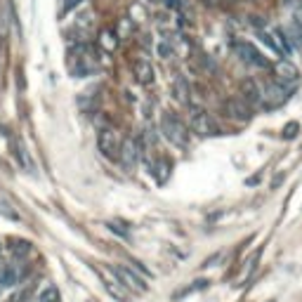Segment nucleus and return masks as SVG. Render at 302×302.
<instances>
[{"label":"nucleus","mask_w":302,"mask_h":302,"mask_svg":"<svg viewBox=\"0 0 302 302\" xmlns=\"http://www.w3.org/2000/svg\"><path fill=\"white\" fill-rule=\"evenodd\" d=\"M68 71L74 78H85L99 68V57L90 45H74L68 50Z\"/></svg>","instance_id":"f257e3e1"},{"label":"nucleus","mask_w":302,"mask_h":302,"mask_svg":"<svg viewBox=\"0 0 302 302\" xmlns=\"http://www.w3.org/2000/svg\"><path fill=\"white\" fill-rule=\"evenodd\" d=\"M160 132H163V137H166L168 142L177 144V147H187V142H189V130H187V125L170 111H166L160 116Z\"/></svg>","instance_id":"f03ea898"},{"label":"nucleus","mask_w":302,"mask_h":302,"mask_svg":"<svg viewBox=\"0 0 302 302\" xmlns=\"http://www.w3.org/2000/svg\"><path fill=\"white\" fill-rule=\"evenodd\" d=\"M288 99H290V87L288 85L267 83V85L262 87V99H260V104L265 106V109H278V106H284Z\"/></svg>","instance_id":"7ed1b4c3"},{"label":"nucleus","mask_w":302,"mask_h":302,"mask_svg":"<svg viewBox=\"0 0 302 302\" xmlns=\"http://www.w3.org/2000/svg\"><path fill=\"white\" fill-rule=\"evenodd\" d=\"M231 50H234V55L239 57L241 62L250 64V66H258V68H267V66H269L267 57L262 55L255 45L243 43V40H234V43H231Z\"/></svg>","instance_id":"20e7f679"},{"label":"nucleus","mask_w":302,"mask_h":302,"mask_svg":"<svg viewBox=\"0 0 302 302\" xmlns=\"http://www.w3.org/2000/svg\"><path fill=\"white\" fill-rule=\"evenodd\" d=\"M222 113H224L227 118H231V121H241V123H248V121L255 116V113H253V106L248 104L246 99H241V97H229V99H224Z\"/></svg>","instance_id":"39448f33"},{"label":"nucleus","mask_w":302,"mask_h":302,"mask_svg":"<svg viewBox=\"0 0 302 302\" xmlns=\"http://www.w3.org/2000/svg\"><path fill=\"white\" fill-rule=\"evenodd\" d=\"M97 144H99L102 156H106V158H118V151H121V135H118L116 128L106 125V128L99 130Z\"/></svg>","instance_id":"423d86ee"},{"label":"nucleus","mask_w":302,"mask_h":302,"mask_svg":"<svg viewBox=\"0 0 302 302\" xmlns=\"http://www.w3.org/2000/svg\"><path fill=\"white\" fill-rule=\"evenodd\" d=\"M191 130H194L198 137H213V135L220 132L215 118L210 116L208 111H194L191 113Z\"/></svg>","instance_id":"0eeeda50"},{"label":"nucleus","mask_w":302,"mask_h":302,"mask_svg":"<svg viewBox=\"0 0 302 302\" xmlns=\"http://www.w3.org/2000/svg\"><path fill=\"white\" fill-rule=\"evenodd\" d=\"M111 271L116 274L121 281H123V286L125 288H132V290H147V284L142 281V276L137 274V271H132L130 267H125V265H116V267H111Z\"/></svg>","instance_id":"6e6552de"},{"label":"nucleus","mask_w":302,"mask_h":302,"mask_svg":"<svg viewBox=\"0 0 302 302\" xmlns=\"http://www.w3.org/2000/svg\"><path fill=\"white\" fill-rule=\"evenodd\" d=\"M118 158H121V166L123 168H132L137 160H140V147H137L135 140H123V142H121Z\"/></svg>","instance_id":"1a4fd4ad"},{"label":"nucleus","mask_w":302,"mask_h":302,"mask_svg":"<svg viewBox=\"0 0 302 302\" xmlns=\"http://www.w3.org/2000/svg\"><path fill=\"white\" fill-rule=\"evenodd\" d=\"M132 74H135L137 83H142V85H149V83H154V68L149 64V59H135L132 62Z\"/></svg>","instance_id":"9d476101"},{"label":"nucleus","mask_w":302,"mask_h":302,"mask_svg":"<svg viewBox=\"0 0 302 302\" xmlns=\"http://www.w3.org/2000/svg\"><path fill=\"white\" fill-rule=\"evenodd\" d=\"M241 95L243 97L241 99H246L248 104H260V99H262V85H260L258 80H253V78H248V80H243L241 83Z\"/></svg>","instance_id":"9b49d317"},{"label":"nucleus","mask_w":302,"mask_h":302,"mask_svg":"<svg viewBox=\"0 0 302 302\" xmlns=\"http://www.w3.org/2000/svg\"><path fill=\"white\" fill-rule=\"evenodd\" d=\"M274 71H276L281 85H290V83L297 80V76H300V71L293 66V62H278L276 66H274Z\"/></svg>","instance_id":"f8f14e48"},{"label":"nucleus","mask_w":302,"mask_h":302,"mask_svg":"<svg viewBox=\"0 0 302 302\" xmlns=\"http://www.w3.org/2000/svg\"><path fill=\"white\" fill-rule=\"evenodd\" d=\"M104 288L109 290V295L111 297H116V300H121V302H125L130 297V293H128V288H125L121 281H113V278H106L104 281Z\"/></svg>","instance_id":"ddd939ff"},{"label":"nucleus","mask_w":302,"mask_h":302,"mask_svg":"<svg viewBox=\"0 0 302 302\" xmlns=\"http://www.w3.org/2000/svg\"><path fill=\"white\" fill-rule=\"evenodd\" d=\"M7 248H10V253H12L14 258H24V255L31 253V243L24 239H10L7 241Z\"/></svg>","instance_id":"4468645a"},{"label":"nucleus","mask_w":302,"mask_h":302,"mask_svg":"<svg viewBox=\"0 0 302 302\" xmlns=\"http://www.w3.org/2000/svg\"><path fill=\"white\" fill-rule=\"evenodd\" d=\"M19 281V271L12 265L0 267V286H17Z\"/></svg>","instance_id":"2eb2a0df"},{"label":"nucleus","mask_w":302,"mask_h":302,"mask_svg":"<svg viewBox=\"0 0 302 302\" xmlns=\"http://www.w3.org/2000/svg\"><path fill=\"white\" fill-rule=\"evenodd\" d=\"M208 278H198V281H194L191 286H187V288H182V290H177L175 293V300H179V297H187V295H191V293H196V290H203V288H208Z\"/></svg>","instance_id":"dca6fc26"},{"label":"nucleus","mask_w":302,"mask_h":302,"mask_svg":"<svg viewBox=\"0 0 302 302\" xmlns=\"http://www.w3.org/2000/svg\"><path fill=\"white\" fill-rule=\"evenodd\" d=\"M175 97L182 102V104H189V85H187V80L179 76L175 78Z\"/></svg>","instance_id":"f3484780"},{"label":"nucleus","mask_w":302,"mask_h":302,"mask_svg":"<svg viewBox=\"0 0 302 302\" xmlns=\"http://www.w3.org/2000/svg\"><path fill=\"white\" fill-rule=\"evenodd\" d=\"M14 156H17V160H19V166L21 168H29V156H26V149H24V144H21V140L19 137H14Z\"/></svg>","instance_id":"a211bd4d"},{"label":"nucleus","mask_w":302,"mask_h":302,"mask_svg":"<svg viewBox=\"0 0 302 302\" xmlns=\"http://www.w3.org/2000/svg\"><path fill=\"white\" fill-rule=\"evenodd\" d=\"M0 215H5V217H10V220H19V213L14 210V205L7 201L3 194H0Z\"/></svg>","instance_id":"6ab92c4d"},{"label":"nucleus","mask_w":302,"mask_h":302,"mask_svg":"<svg viewBox=\"0 0 302 302\" xmlns=\"http://www.w3.org/2000/svg\"><path fill=\"white\" fill-rule=\"evenodd\" d=\"M118 45V38L113 36V31H102V48H104V52H111V50H116Z\"/></svg>","instance_id":"aec40b11"},{"label":"nucleus","mask_w":302,"mask_h":302,"mask_svg":"<svg viewBox=\"0 0 302 302\" xmlns=\"http://www.w3.org/2000/svg\"><path fill=\"white\" fill-rule=\"evenodd\" d=\"M38 302H59V290H57V286H48V288L38 295Z\"/></svg>","instance_id":"412c9836"},{"label":"nucleus","mask_w":302,"mask_h":302,"mask_svg":"<svg viewBox=\"0 0 302 302\" xmlns=\"http://www.w3.org/2000/svg\"><path fill=\"white\" fill-rule=\"evenodd\" d=\"M260 38H262V43H265V45H269V48L274 50L276 55H281V48H278V43H276V40H274V38L269 36V33H260Z\"/></svg>","instance_id":"4be33fe9"},{"label":"nucleus","mask_w":302,"mask_h":302,"mask_svg":"<svg viewBox=\"0 0 302 302\" xmlns=\"http://www.w3.org/2000/svg\"><path fill=\"white\" fill-rule=\"evenodd\" d=\"M297 130H300V123H288V125L284 128V137H286V140L295 137V135H297Z\"/></svg>","instance_id":"5701e85b"},{"label":"nucleus","mask_w":302,"mask_h":302,"mask_svg":"<svg viewBox=\"0 0 302 302\" xmlns=\"http://www.w3.org/2000/svg\"><path fill=\"white\" fill-rule=\"evenodd\" d=\"M76 5H80V0H64V12H71Z\"/></svg>","instance_id":"b1692460"},{"label":"nucleus","mask_w":302,"mask_h":302,"mask_svg":"<svg viewBox=\"0 0 302 302\" xmlns=\"http://www.w3.org/2000/svg\"><path fill=\"white\" fill-rule=\"evenodd\" d=\"M203 3H205V5H210V7H213V5H217L220 0H203Z\"/></svg>","instance_id":"393cba45"},{"label":"nucleus","mask_w":302,"mask_h":302,"mask_svg":"<svg viewBox=\"0 0 302 302\" xmlns=\"http://www.w3.org/2000/svg\"><path fill=\"white\" fill-rule=\"evenodd\" d=\"M269 302H274V300H269Z\"/></svg>","instance_id":"a878e982"}]
</instances>
